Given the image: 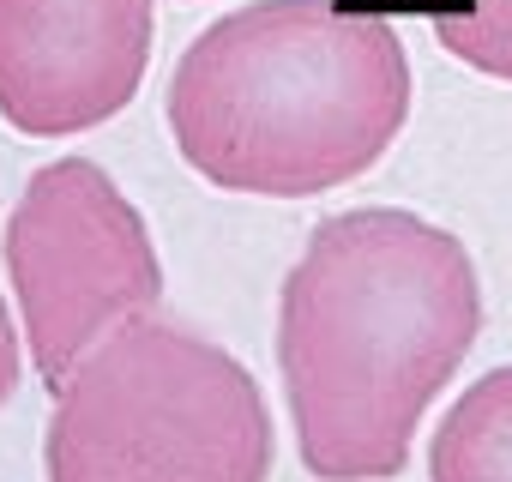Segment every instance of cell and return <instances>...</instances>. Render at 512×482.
I'll return each mask as SVG.
<instances>
[{"mask_svg":"<svg viewBox=\"0 0 512 482\" xmlns=\"http://www.w3.org/2000/svg\"><path fill=\"white\" fill-rule=\"evenodd\" d=\"M482 338L470 248L404 211L326 217L278 296V374L302 470L320 482H392L434 392Z\"/></svg>","mask_w":512,"mask_h":482,"instance_id":"1","label":"cell"},{"mask_svg":"<svg viewBox=\"0 0 512 482\" xmlns=\"http://www.w3.org/2000/svg\"><path fill=\"white\" fill-rule=\"evenodd\" d=\"M410 91L392 19L338 0H253L175 61L169 133L181 163L223 193L314 199L392 151Z\"/></svg>","mask_w":512,"mask_h":482,"instance_id":"2","label":"cell"},{"mask_svg":"<svg viewBox=\"0 0 512 482\" xmlns=\"http://www.w3.org/2000/svg\"><path fill=\"white\" fill-rule=\"evenodd\" d=\"M272 458L253 374L157 314L115 326L55 386L43 428L49 482H266Z\"/></svg>","mask_w":512,"mask_h":482,"instance_id":"3","label":"cell"},{"mask_svg":"<svg viewBox=\"0 0 512 482\" xmlns=\"http://www.w3.org/2000/svg\"><path fill=\"white\" fill-rule=\"evenodd\" d=\"M7 278L37 380L55 392L115 326L157 314L163 260L139 205L91 157L43 163L7 217Z\"/></svg>","mask_w":512,"mask_h":482,"instance_id":"4","label":"cell"},{"mask_svg":"<svg viewBox=\"0 0 512 482\" xmlns=\"http://www.w3.org/2000/svg\"><path fill=\"white\" fill-rule=\"evenodd\" d=\"M151 67V0H0V115L31 139L103 127Z\"/></svg>","mask_w":512,"mask_h":482,"instance_id":"5","label":"cell"},{"mask_svg":"<svg viewBox=\"0 0 512 482\" xmlns=\"http://www.w3.org/2000/svg\"><path fill=\"white\" fill-rule=\"evenodd\" d=\"M428 482H512V362L488 368L440 416L428 440Z\"/></svg>","mask_w":512,"mask_h":482,"instance_id":"6","label":"cell"},{"mask_svg":"<svg viewBox=\"0 0 512 482\" xmlns=\"http://www.w3.org/2000/svg\"><path fill=\"white\" fill-rule=\"evenodd\" d=\"M428 25L452 61L512 85V0H434Z\"/></svg>","mask_w":512,"mask_h":482,"instance_id":"7","label":"cell"},{"mask_svg":"<svg viewBox=\"0 0 512 482\" xmlns=\"http://www.w3.org/2000/svg\"><path fill=\"white\" fill-rule=\"evenodd\" d=\"M19 374H25V344H19V332H13L7 302H0V404L19 392Z\"/></svg>","mask_w":512,"mask_h":482,"instance_id":"8","label":"cell"}]
</instances>
